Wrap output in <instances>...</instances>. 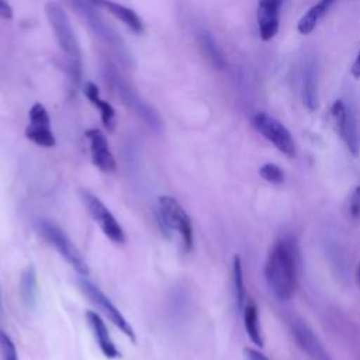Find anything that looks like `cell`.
Returning <instances> with one entry per match:
<instances>
[{"instance_id":"6da1fadb","label":"cell","mask_w":360,"mask_h":360,"mask_svg":"<svg viewBox=\"0 0 360 360\" xmlns=\"http://www.w3.org/2000/svg\"><path fill=\"white\" fill-rule=\"evenodd\" d=\"M297 253L294 243L287 239L277 240L269 252L264 277L271 292L281 301H287L295 288Z\"/></svg>"},{"instance_id":"7a4b0ae2","label":"cell","mask_w":360,"mask_h":360,"mask_svg":"<svg viewBox=\"0 0 360 360\" xmlns=\"http://www.w3.org/2000/svg\"><path fill=\"white\" fill-rule=\"evenodd\" d=\"M159 219L165 226V232L176 231L181 240L184 249L188 252L193 249V226L187 212L170 195L159 197Z\"/></svg>"},{"instance_id":"3957f363","label":"cell","mask_w":360,"mask_h":360,"mask_svg":"<svg viewBox=\"0 0 360 360\" xmlns=\"http://www.w3.org/2000/svg\"><path fill=\"white\" fill-rule=\"evenodd\" d=\"M39 232L52 246H55V249L65 257V260L80 276L89 274V267L86 264V260L83 259L80 252L76 249V246L70 242V239L65 235V232L59 226H56L55 224H52L49 221H41Z\"/></svg>"},{"instance_id":"277c9868","label":"cell","mask_w":360,"mask_h":360,"mask_svg":"<svg viewBox=\"0 0 360 360\" xmlns=\"http://www.w3.org/2000/svg\"><path fill=\"white\" fill-rule=\"evenodd\" d=\"M252 124L267 141H270L281 153L288 158L295 155V143L290 131L276 118L266 112H257L252 118Z\"/></svg>"},{"instance_id":"5b68a950","label":"cell","mask_w":360,"mask_h":360,"mask_svg":"<svg viewBox=\"0 0 360 360\" xmlns=\"http://www.w3.org/2000/svg\"><path fill=\"white\" fill-rule=\"evenodd\" d=\"M79 285H80V290L89 298V301L93 302L125 336H128L132 342L136 340L132 326L128 323V321L124 318V315L117 309V307L108 300V297L98 287H96L93 283H90L86 278V276H82V278H79Z\"/></svg>"},{"instance_id":"8992f818","label":"cell","mask_w":360,"mask_h":360,"mask_svg":"<svg viewBox=\"0 0 360 360\" xmlns=\"http://www.w3.org/2000/svg\"><path fill=\"white\" fill-rule=\"evenodd\" d=\"M82 200L90 217L98 224L103 233L108 239H111L114 243H124L125 235L121 225L118 224L115 217L110 212V210L101 202V200L87 190H82Z\"/></svg>"},{"instance_id":"52a82bcc","label":"cell","mask_w":360,"mask_h":360,"mask_svg":"<svg viewBox=\"0 0 360 360\" xmlns=\"http://www.w3.org/2000/svg\"><path fill=\"white\" fill-rule=\"evenodd\" d=\"M336 129L339 132V136L350 150L353 156L359 155L360 143H359V134L354 117L350 111V108L343 103V100H336L330 108Z\"/></svg>"},{"instance_id":"ba28073f","label":"cell","mask_w":360,"mask_h":360,"mask_svg":"<svg viewBox=\"0 0 360 360\" xmlns=\"http://www.w3.org/2000/svg\"><path fill=\"white\" fill-rule=\"evenodd\" d=\"M25 136L44 148H51L55 145V136L51 131V120L46 108L35 103L30 110V124L25 128Z\"/></svg>"},{"instance_id":"9c48e42d","label":"cell","mask_w":360,"mask_h":360,"mask_svg":"<svg viewBox=\"0 0 360 360\" xmlns=\"http://www.w3.org/2000/svg\"><path fill=\"white\" fill-rule=\"evenodd\" d=\"M86 136L90 142V153L94 166H97L104 173L115 172V159L108 148L105 135L100 129H87Z\"/></svg>"},{"instance_id":"30bf717a","label":"cell","mask_w":360,"mask_h":360,"mask_svg":"<svg viewBox=\"0 0 360 360\" xmlns=\"http://www.w3.org/2000/svg\"><path fill=\"white\" fill-rule=\"evenodd\" d=\"M283 0H259L257 25L263 41H270L278 31L280 7Z\"/></svg>"},{"instance_id":"8fae6325","label":"cell","mask_w":360,"mask_h":360,"mask_svg":"<svg viewBox=\"0 0 360 360\" xmlns=\"http://www.w3.org/2000/svg\"><path fill=\"white\" fill-rule=\"evenodd\" d=\"M46 15L55 28L56 37H58L59 44L63 48V51L69 52V53H73V52L77 53V48L75 44V38H73V31L70 28L69 20H68L66 14L63 13V10L55 3H48L46 4Z\"/></svg>"},{"instance_id":"7c38bea8","label":"cell","mask_w":360,"mask_h":360,"mask_svg":"<svg viewBox=\"0 0 360 360\" xmlns=\"http://www.w3.org/2000/svg\"><path fill=\"white\" fill-rule=\"evenodd\" d=\"M86 319H87V322H89V325H90V328L94 333V338H96V340L98 343V347L103 352V354L108 359L120 357L121 353L115 347V345H114V342H112V339L108 333V329H107L104 321L101 319V316L94 311H87L86 312Z\"/></svg>"},{"instance_id":"4fadbf2b","label":"cell","mask_w":360,"mask_h":360,"mask_svg":"<svg viewBox=\"0 0 360 360\" xmlns=\"http://www.w3.org/2000/svg\"><path fill=\"white\" fill-rule=\"evenodd\" d=\"M292 335L298 342L300 347L305 350L312 360H332L325 352L318 338L312 333V330L307 325L301 322H295L292 325Z\"/></svg>"},{"instance_id":"5bb4252c","label":"cell","mask_w":360,"mask_h":360,"mask_svg":"<svg viewBox=\"0 0 360 360\" xmlns=\"http://www.w3.org/2000/svg\"><path fill=\"white\" fill-rule=\"evenodd\" d=\"M83 93L84 96L89 98V101L98 108L100 111V115H101V121H103V125L108 129V131H112L114 129V125H115V111L112 108V105L104 100L100 98V93H98V87L91 83V82H87L84 84V89H83Z\"/></svg>"},{"instance_id":"9a60e30c","label":"cell","mask_w":360,"mask_h":360,"mask_svg":"<svg viewBox=\"0 0 360 360\" xmlns=\"http://www.w3.org/2000/svg\"><path fill=\"white\" fill-rule=\"evenodd\" d=\"M302 100L309 111L318 108V90H316V68L315 62L309 59L302 72Z\"/></svg>"},{"instance_id":"2e32d148","label":"cell","mask_w":360,"mask_h":360,"mask_svg":"<svg viewBox=\"0 0 360 360\" xmlns=\"http://www.w3.org/2000/svg\"><path fill=\"white\" fill-rule=\"evenodd\" d=\"M93 1L97 3L98 6L104 7L108 13H111L118 20H121L134 32H142V30H143L142 21H141V18L138 17V14L134 10L127 8V7L121 6V4L110 1V0H93Z\"/></svg>"},{"instance_id":"e0dca14e","label":"cell","mask_w":360,"mask_h":360,"mask_svg":"<svg viewBox=\"0 0 360 360\" xmlns=\"http://www.w3.org/2000/svg\"><path fill=\"white\" fill-rule=\"evenodd\" d=\"M20 297L22 302L28 308H34L37 304V294H38V285H37V271L32 264L27 266L20 277Z\"/></svg>"},{"instance_id":"ac0fdd59","label":"cell","mask_w":360,"mask_h":360,"mask_svg":"<svg viewBox=\"0 0 360 360\" xmlns=\"http://www.w3.org/2000/svg\"><path fill=\"white\" fill-rule=\"evenodd\" d=\"M243 323H245V329H246V333L249 335L250 340L256 346L262 347L263 346V338H262V332H260L257 309L253 304L245 305V308H243Z\"/></svg>"},{"instance_id":"d6986e66","label":"cell","mask_w":360,"mask_h":360,"mask_svg":"<svg viewBox=\"0 0 360 360\" xmlns=\"http://www.w3.org/2000/svg\"><path fill=\"white\" fill-rule=\"evenodd\" d=\"M325 13H326V10H325L319 3H316L315 6H312V7L300 18L298 25H297L298 31H300L301 34H304V35L309 34V32L316 27L318 21L325 15Z\"/></svg>"},{"instance_id":"ffe728a7","label":"cell","mask_w":360,"mask_h":360,"mask_svg":"<svg viewBox=\"0 0 360 360\" xmlns=\"http://www.w3.org/2000/svg\"><path fill=\"white\" fill-rule=\"evenodd\" d=\"M232 276H233V288H235V300L236 307L243 311L245 308V285H243V273H242V263L240 257H233V267H232Z\"/></svg>"},{"instance_id":"44dd1931","label":"cell","mask_w":360,"mask_h":360,"mask_svg":"<svg viewBox=\"0 0 360 360\" xmlns=\"http://www.w3.org/2000/svg\"><path fill=\"white\" fill-rule=\"evenodd\" d=\"M259 174L271 184H283L284 183V173L283 170L276 166L274 163H264L259 169Z\"/></svg>"},{"instance_id":"7402d4cb","label":"cell","mask_w":360,"mask_h":360,"mask_svg":"<svg viewBox=\"0 0 360 360\" xmlns=\"http://www.w3.org/2000/svg\"><path fill=\"white\" fill-rule=\"evenodd\" d=\"M0 350H1L3 360H18L17 350H15L13 340L1 329H0Z\"/></svg>"},{"instance_id":"603a6c76","label":"cell","mask_w":360,"mask_h":360,"mask_svg":"<svg viewBox=\"0 0 360 360\" xmlns=\"http://www.w3.org/2000/svg\"><path fill=\"white\" fill-rule=\"evenodd\" d=\"M349 212L353 219L360 218V186L353 190L349 198Z\"/></svg>"},{"instance_id":"cb8c5ba5","label":"cell","mask_w":360,"mask_h":360,"mask_svg":"<svg viewBox=\"0 0 360 360\" xmlns=\"http://www.w3.org/2000/svg\"><path fill=\"white\" fill-rule=\"evenodd\" d=\"M245 357H246V360H269L263 353H260L255 349H249V347L245 349Z\"/></svg>"},{"instance_id":"d4e9b609","label":"cell","mask_w":360,"mask_h":360,"mask_svg":"<svg viewBox=\"0 0 360 360\" xmlns=\"http://www.w3.org/2000/svg\"><path fill=\"white\" fill-rule=\"evenodd\" d=\"M0 17L10 20L13 17V10L6 0H0Z\"/></svg>"},{"instance_id":"484cf974","label":"cell","mask_w":360,"mask_h":360,"mask_svg":"<svg viewBox=\"0 0 360 360\" xmlns=\"http://www.w3.org/2000/svg\"><path fill=\"white\" fill-rule=\"evenodd\" d=\"M352 75L354 77H360V52L357 53V58L352 65Z\"/></svg>"},{"instance_id":"4316f807","label":"cell","mask_w":360,"mask_h":360,"mask_svg":"<svg viewBox=\"0 0 360 360\" xmlns=\"http://www.w3.org/2000/svg\"><path fill=\"white\" fill-rule=\"evenodd\" d=\"M333 1H335V0H319L318 3H319V4H321V6L328 11V8L330 7V4H332Z\"/></svg>"},{"instance_id":"83f0119b","label":"cell","mask_w":360,"mask_h":360,"mask_svg":"<svg viewBox=\"0 0 360 360\" xmlns=\"http://www.w3.org/2000/svg\"><path fill=\"white\" fill-rule=\"evenodd\" d=\"M356 281H357V285L360 287V264H359L357 271H356Z\"/></svg>"},{"instance_id":"f1b7e54d","label":"cell","mask_w":360,"mask_h":360,"mask_svg":"<svg viewBox=\"0 0 360 360\" xmlns=\"http://www.w3.org/2000/svg\"><path fill=\"white\" fill-rule=\"evenodd\" d=\"M1 312L3 311H1V294H0V316H1Z\"/></svg>"}]
</instances>
